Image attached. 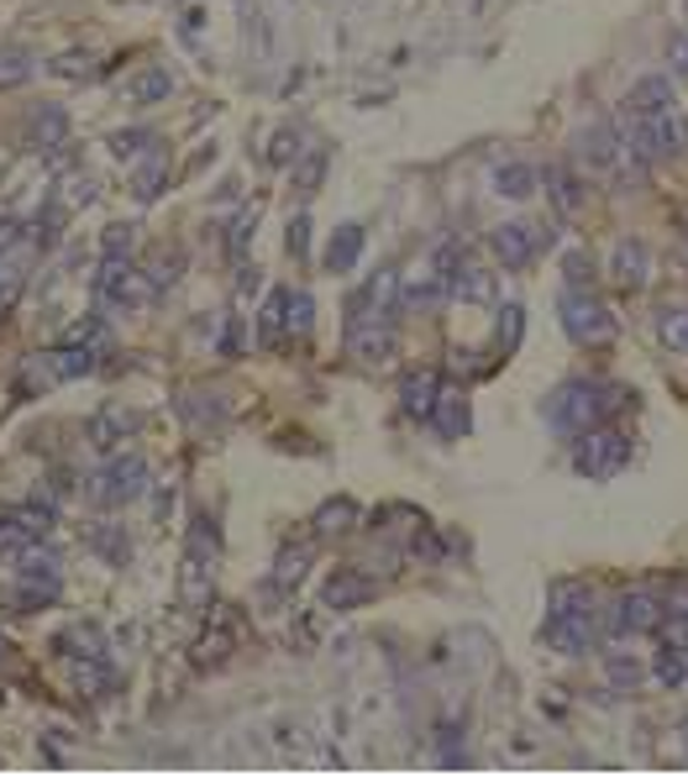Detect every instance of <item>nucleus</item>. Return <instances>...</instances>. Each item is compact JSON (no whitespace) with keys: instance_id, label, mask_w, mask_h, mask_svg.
Returning <instances> with one entry per match:
<instances>
[{"instance_id":"bb28decb","label":"nucleus","mask_w":688,"mask_h":777,"mask_svg":"<svg viewBox=\"0 0 688 777\" xmlns=\"http://www.w3.org/2000/svg\"><path fill=\"white\" fill-rule=\"evenodd\" d=\"M357 253H363V226H336L332 242H326V268H332V274H347L357 263Z\"/></svg>"},{"instance_id":"09e8293b","label":"nucleus","mask_w":688,"mask_h":777,"mask_svg":"<svg viewBox=\"0 0 688 777\" xmlns=\"http://www.w3.org/2000/svg\"><path fill=\"white\" fill-rule=\"evenodd\" d=\"M289 258H306V247H310V221L306 215H295V221H289Z\"/></svg>"},{"instance_id":"f704fd0d","label":"nucleus","mask_w":688,"mask_h":777,"mask_svg":"<svg viewBox=\"0 0 688 777\" xmlns=\"http://www.w3.org/2000/svg\"><path fill=\"white\" fill-rule=\"evenodd\" d=\"M604 673H610V684H615L620 693H636L641 678H646V673H641V662H631L625 652H610V657H604Z\"/></svg>"},{"instance_id":"ea45409f","label":"nucleus","mask_w":688,"mask_h":777,"mask_svg":"<svg viewBox=\"0 0 688 777\" xmlns=\"http://www.w3.org/2000/svg\"><path fill=\"white\" fill-rule=\"evenodd\" d=\"M295 158H300V132H295V126H279L274 142H268V164L285 168V164H295Z\"/></svg>"},{"instance_id":"e433bc0d","label":"nucleus","mask_w":688,"mask_h":777,"mask_svg":"<svg viewBox=\"0 0 688 777\" xmlns=\"http://www.w3.org/2000/svg\"><path fill=\"white\" fill-rule=\"evenodd\" d=\"M22 289H26V274H22V263H11V258H0V315L22 300Z\"/></svg>"},{"instance_id":"5701e85b","label":"nucleus","mask_w":688,"mask_h":777,"mask_svg":"<svg viewBox=\"0 0 688 777\" xmlns=\"http://www.w3.org/2000/svg\"><path fill=\"white\" fill-rule=\"evenodd\" d=\"M310 525H315V542H336V536H347V531L357 525V504L353 499H332V504L315 510Z\"/></svg>"},{"instance_id":"1a4fd4ad","label":"nucleus","mask_w":688,"mask_h":777,"mask_svg":"<svg viewBox=\"0 0 688 777\" xmlns=\"http://www.w3.org/2000/svg\"><path fill=\"white\" fill-rule=\"evenodd\" d=\"M663 599H657V589H625L615 593V604L604 610V631L610 636H652L657 631V620H663Z\"/></svg>"},{"instance_id":"b1692460","label":"nucleus","mask_w":688,"mask_h":777,"mask_svg":"<svg viewBox=\"0 0 688 777\" xmlns=\"http://www.w3.org/2000/svg\"><path fill=\"white\" fill-rule=\"evenodd\" d=\"M100 353H90V347H79V342H64L58 353H48V363H53V378L58 384H69V378H90L100 368L96 363Z\"/></svg>"},{"instance_id":"423d86ee","label":"nucleus","mask_w":688,"mask_h":777,"mask_svg":"<svg viewBox=\"0 0 688 777\" xmlns=\"http://www.w3.org/2000/svg\"><path fill=\"white\" fill-rule=\"evenodd\" d=\"M557 310H563V331L578 347H610L615 342V315L604 310V300H593L584 284H573Z\"/></svg>"},{"instance_id":"4468645a","label":"nucleus","mask_w":688,"mask_h":777,"mask_svg":"<svg viewBox=\"0 0 688 777\" xmlns=\"http://www.w3.org/2000/svg\"><path fill=\"white\" fill-rule=\"evenodd\" d=\"M374 599V578L363 573V567H336L332 578H326V589H321V604L326 610H357V604H368Z\"/></svg>"},{"instance_id":"58836bf2","label":"nucleus","mask_w":688,"mask_h":777,"mask_svg":"<svg viewBox=\"0 0 688 777\" xmlns=\"http://www.w3.org/2000/svg\"><path fill=\"white\" fill-rule=\"evenodd\" d=\"M26 74H32V53H22V47H0V90H5V85H22Z\"/></svg>"},{"instance_id":"aec40b11","label":"nucleus","mask_w":688,"mask_h":777,"mask_svg":"<svg viewBox=\"0 0 688 777\" xmlns=\"http://www.w3.org/2000/svg\"><path fill=\"white\" fill-rule=\"evenodd\" d=\"M164 189H168V153L164 147H147L143 164L132 168V195L137 200H158Z\"/></svg>"},{"instance_id":"c85d7f7f","label":"nucleus","mask_w":688,"mask_h":777,"mask_svg":"<svg viewBox=\"0 0 688 777\" xmlns=\"http://www.w3.org/2000/svg\"><path fill=\"white\" fill-rule=\"evenodd\" d=\"M64 342H79V347H90V353H111V326H106V315H79L69 331H64Z\"/></svg>"},{"instance_id":"473e14b6","label":"nucleus","mask_w":688,"mask_h":777,"mask_svg":"<svg viewBox=\"0 0 688 777\" xmlns=\"http://www.w3.org/2000/svg\"><path fill=\"white\" fill-rule=\"evenodd\" d=\"M306 567H310V546H285L279 552V567H274V589H295L300 578H306Z\"/></svg>"},{"instance_id":"f257e3e1","label":"nucleus","mask_w":688,"mask_h":777,"mask_svg":"<svg viewBox=\"0 0 688 777\" xmlns=\"http://www.w3.org/2000/svg\"><path fill=\"white\" fill-rule=\"evenodd\" d=\"M625 106H631V116L641 121V137H646V147H652L657 164H678V158H688V121H684V111H678L673 85H667L663 74L636 79L631 95H625Z\"/></svg>"},{"instance_id":"de8ad7c7","label":"nucleus","mask_w":688,"mask_h":777,"mask_svg":"<svg viewBox=\"0 0 688 777\" xmlns=\"http://www.w3.org/2000/svg\"><path fill=\"white\" fill-rule=\"evenodd\" d=\"M90 200H96V185H90L85 174H74V179H64V206H79V211H85Z\"/></svg>"},{"instance_id":"412c9836","label":"nucleus","mask_w":688,"mask_h":777,"mask_svg":"<svg viewBox=\"0 0 688 777\" xmlns=\"http://www.w3.org/2000/svg\"><path fill=\"white\" fill-rule=\"evenodd\" d=\"M58 652L64 657H111V641H106V631H100L96 620H79V625H69L58 636Z\"/></svg>"},{"instance_id":"864d4df0","label":"nucleus","mask_w":688,"mask_h":777,"mask_svg":"<svg viewBox=\"0 0 688 777\" xmlns=\"http://www.w3.org/2000/svg\"><path fill=\"white\" fill-rule=\"evenodd\" d=\"M237 289H242V295H247V289H258V268H242V274H237Z\"/></svg>"},{"instance_id":"393cba45","label":"nucleus","mask_w":688,"mask_h":777,"mask_svg":"<svg viewBox=\"0 0 688 777\" xmlns=\"http://www.w3.org/2000/svg\"><path fill=\"white\" fill-rule=\"evenodd\" d=\"M646 263H652V253L641 247V242H620L615 247V263H610V274H615V284H625V289H641L646 284Z\"/></svg>"},{"instance_id":"c9c22d12","label":"nucleus","mask_w":688,"mask_h":777,"mask_svg":"<svg viewBox=\"0 0 688 777\" xmlns=\"http://www.w3.org/2000/svg\"><path fill=\"white\" fill-rule=\"evenodd\" d=\"M657 684H663V688H684L688 684V652H673V646L657 652Z\"/></svg>"},{"instance_id":"8fccbe9b","label":"nucleus","mask_w":688,"mask_h":777,"mask_svg":"<svg viewBox=\"0 0 688 777\" xmlns=\"http://www.w3.org/2000/svg\"><path fill=\"white\" fill-rule=\"evenodd\" d=\"M132 247H137V226H111L106 232V253H126L132 258Z\"/></svg>"},{"instance_id":"a19ab883","label":"nucleus","mask_w":688,"mask_h":777,"mask_svg":"<svg viewBox=\"0 0 688 777\" xmlns=\"http://www.w3.org/2000/svg\"><path fill=\"white\" fill-rule=\"evenodd\" d=\"M521 331H525V310L521 306L499 310V347H504V353H515V347H521Z\"/></svg>"},{"instance_id":"c03bdc74","label":"nucleus","mask_w":688,"mask_h":777,"mask_svg":"<svg viewBox=\"0 0 688 777\" xmlns=\"http://www.w3.org/2000/svg\"><path fill=\"white\" fill-rule=\"evenodd\" d=\"M321 174H326V153L315 147L306 164L295 168V185H300V195H315V185H321Z\"/></svg>"},{"instance_id":"a211bd4d","label":"nucleus","mask_w":688,"mask_h":777,"mask_svg":"<svg viewBox=\"0 0 688 777\" xmlns=\"http://www.w3.org/2000/svg\"><path fill=\"white\" fill-rule=\"evenodd\" d=\"M26 137H32V147H37V153L64 147V137H69V111H64V106H37V111H32V121H26Z\"/></svg>"},{"instance_id":"7ed1b4c3","label":"nucleus","mask_w":688,"mask_h":777,"mask_svg":"<svg viewBox=\"0 0 688 777\" xmlns=\"http://www.w3.org/2000/svg\"><path fill=\"white\" fill-rule=\"evenodd\" d=\"M58 593H64L58 557L43 542L26 546L22 557H16V610H48V604H58Z\"/></svg>"},{"instance_id":"603ef678","label":"nucleus","mask_w":688,"mask_h":777,"mask_svg":"<svg viewBox=\"0 0 688 777\" xmlns=\"http://www.w3.org/2000/svg\"><path fill=\"white\" fill-rule=\"evenodd\" d=\"M568 279L573 284H589V258H584V253H573V258H568Z\"/></svg>"},{"instance_id":"79ce46f5","label":"nucleus","mask_w":688,"mask_h":777,"mask_svg":"<svg viewBox=\"0 0 688 777\" xmlns=\"http://www.w3.org/2000/svg\"><path fill=\"white\" fill-rule=\"evenodd\" d=\"M53 74L58 79H96V58L90 53H64V58H53Z\"/></svg>"},{"instance_id":"39448f33","label":"nucleus","mask_w":688,"mask_h":777,"mask_svg":"<svg viewBox=\"0 0 688 777\" xmlns=\"http://www.w3.org/2000/svg\"><path fill=\"white\" fill-rule=\"evenodd\" d=\"M625 463H631V436L615 431V425H589L578 436V447H573V468L584 473V478H593V484L615 478Z\"/></svg>"},{"instance_id":"6ab92c4d","label":"nucleus","mask_w":688,"mask_h":777,"mask_svg":"<svg viewBox=\"0 0 688 777\" xmlns=\"http://www.w3.org/2000/svg\"><path fill=\"white\" fill-rule=\"evenodd\" d=\"M69 684L85 699H106L111 693V657H69Z\"/></svg>"},{"instance_id":"5fc2aeb1","label":"nucleus","mask_w":688,"mask_h":777,"mask_svg":"<svg viewBox=\"0 0 688 777\" xmlns=\"http://www.w3.org/2000/svg\"><path fill=\"white\" fill-rule=\"evenodd\" d=\"M5 657H11V641L0 636V667H5Z\"/></svg>"},{"instance_id":"f3484780","label":"nucleus","mask_w":688,"mask_h":777,"mask_svg":"<svg viewBox=\"0 0 688 777\" xmlns=\"http://www.w3.org/2000/svg\"><path fill=\"white\" fill-rule=\"evenodd\" d=\"M431 425H436L442 442L468 436V425H474V415H468V395H463V389H442V395H436V410H431Z\"/></svg>"},{"instance_id":"ddd939ff","label":"nucleus","mask_w":688,"mask_h":777,"mask_svg":"<svg viewBox=\"0 0 688 777\" xmlns=\"http://www.w3.org/2000/svg\"><path fill=\"white\" fill-rule=\"evenodd\" d=\"M211 578H215V557L185 552V563H179V604L200 614L211 610Z\"/></svg>"},{"instance_id":"9b49d317","label":"nucleus","mask_w":688,"mask_h":777,"mask_svg":"<svg viewBox=\"0 0 688 777\" xmlns=\"http://www.w3.org/2000/svg\"><path fill=\"white\" fill-rule=\"evenodd\" d=\"M232 652H237V614L226 604H215V610H206V631L195 641V667H215Z\"/></svg>"},{"instance_id":"c756f323","label":"nucleus","mask_w":688,"mask_h":777,"mask_svg":"<svg viewBox=\"0 0 688 777\" xmlns=\"http://www.w3.org/2000/svg\"><path fill=\"white\" fill-rule=\"evenodd\" d=\"M495 195H504V200H525V195H536V168H531V164L495 168Z\"/></svg>"},{"instance_id":"7c9ffc66","label":"nucleus","mask_w":688,"mask_h":777,"mask_svg":"<svg viewBox=\"0 0 688 777\" xmlns=\"http://www.w3.org/2000/svg\"><path fill=\"white\" fill-rule=\"evenodd\" d=\"M546 189H552V206L563 215H573L584 206V189H578V179H573L568 168H546Z\"/></svg>"},{"instance_id":"a878e982","label":"nucleus","mask_w":688,"mask_h":777,"mask_svg":"<svg viewBox=\"0 0 688 777\" xmlns=\"http://www.w3.org/2000/svg\"><path fill=\"white\" fill-rule=\"evenodd\" d=\"M37 542H43V536H37V525H32L26 515H0V557L16 563L26 546H37Z\"/></svg>"},{"instance_id":"0eeeda50","label":"nucleus","mask_w":688,"mask_h":777,"mask_svg":"<svg viewBox=\"0 0 688 777\" xmlns=\"http://www.w3.org/2000/svg\"><path fill=\"white\" fill-rule=\"evenodd\" d=\"M153 289L158 284L143 279L137 268H132V258L126 253H106L96 268V300L100 310H126V306H143V300H153Z\"/></svg>"},{"instance_id":"dca6fc26","label":"nucleus","mask_w":688,"mask_h":777,"mask_svg":"<svg viewBox=\"0 0 688 777\" xmlns=\"http://www.w3.org/2000/svg\"><path fill=\"white\" fill-rule=\"evenodd\" d=\"M436 395H442V378H436V368H415V374H404V384H400L404 415H415V421H431V410H436Z\"/></svg>"},{"instance_id":"37998d69","label":"nucleus","mask_w":688,"mask_h":777,"mask_svg":"<svg viewBox=\"0 0 688 777\" xmlns=\"http://www.w3.org/2000/svg\"><path fill=\"white\" fill-rule=\"evenodd\" d=\"M310 321H315V300H310L306 289H295V295H289V331H295V336H306Z\"/></svg>"},{"instance_id":"49530a36","label":"nucleus","mask_w":688,"mask_h":777,"mask_svg":"<svg viewBox=\"0 0 688 777\" xmlns=\"http://www.w3.org/2000/svg\"><path fill=\"white\" fill-rule=\"evenodd\" d=\"M147 279L158 284V289H168V284L179 279V247H168V253H158V258H153V274H147Z\"/></svg>"},{"instance_id":"cd10ccee","label":"nucleus","mask_w":688,"mask_h":777,"mask_svg":"<svg viewBox=\"0 0 688 777\" xmlns=\"http://www.w3.org/2000/svg\"><path fill=\"white\" fill-rule=\"evenodd\" d=\"M285 326H289V289H274L268 306H263V315H258V342L263 347H279Z\"/></svg>"},{"instance_id":"2eb2a0df","label":"nucleus","mask_w":688,"mask_h":777,"mask_svg":"<svg viewBox=\"0 0 688 777\" xmlns=\"http://www.w3.org/2000/svg\"><path fill=\"white\" fill-rule=\"evenodd\" d=\"M347 353L357 363H389L395 357V331L389 321H347Z\"/></svg>"},{"instance_id":"3c124183","label":"nucleus","mask_w":688,"mask_h":777,"mask_svg":"<svg viewBox=\"0 0 688 777\" xmlns=\"http://www.w3.org/2000/svg\"><path fill=\"white\" fill-rule=\"evenodd\" d=\"M667 58H673V69H678V79H688V32H678V37H673V47H667Z\"/></svg>"},{"instance_id":"9d476101","label":"nucleus","mask_w":688,"mask_h":777,"mask_svg":"<svg viewBox=\"0 0 688 777\" xmlns=\"http://www.w3.org/2000/svg\"><path fill=\"white\" fill-rule=\"evenodd\" d=\"M489 247H495V258L504 268H525L546 247V226H536V221H504V226H495Z\"/></svg>"},{"instance_id":"6e6552de","label":"nucleus","mask_w":688,"mask_h":777,"mask_svg":"<svg viewBox=\"0 0 688 777\" xmlns=\"http://www.w3.org/2000/svg\"><path fill=\"white\" fill-rule=\"evenodd\" d=\"M143 495H147V463L137 452L111 457V463L90 478V499H96L100 510H126L132 499H143Z\"/></svg>"},{"instance_id":"2f4dec72","label":"nucleus","mask_w":688,"mask_h":777,"mask_svg":"<svg viewBox=\"0 0 688 777\" xmlns=\"http://www.w3.org/2000/svg\"><path fill=\"white\" fill-rule=\"evenodd\" d=\"M90 546H96L106 563H116V567L132 557V542H126V531H121V525H90Z\"/></svg>"},{"instance_id":"f03ea898","label":"nucleus","mask_w":688,"mask_h":777,"mask_svg":"<svg viewBox=\"0 0 688 777\" xmlns=\"http://www.w3.org/2000/svg\"><path fill=\"white\" fill-rule=\"evenodd\" d=\"M599 625H604V614H599V599H593L589 584H578V578L552 584V599H546V646L552 652L584 657L599 636Z\"/></svg>"},{"instance_id":"4c0bfd02","label":"nucleus","mask_w":688,"mask_h":777,"mask_svg":"<svg viewBox=\"0 0 688 777\" xmlns=\"http://www.w3.org/2000/svg\"><path fill=\"white\" fill-rule=\"evenodd\" d=\"M253 226H258V206H247V211H242L237 221L226 226V253H232V258H242V253H247V242H253Z\"/></svg>"},{"instance_id":"a18cd8bd","label":"nucleus","mask_w":688,"mask_h":777,"mask_svg":"<svg viewBox=\"0 0 688 777\" xmlns=\"http://www.w3.org/2000/svg\"><path fill=\"white\" fill-rule=\"evenodd\" d=\"M143 147H153V137H147L143 126H132V132H116V137H111V153H116V158H137Z\"/></svg>"},{"instance_id":"20e7f679","label":"nucleus","mask_w":688,"mask_h":777,"mask_svg":"<svg viewBox=\"0 0 688 777\" xmlns=\"http://www.w3.org/2000/svg\"><path fill=\"white\" fill-rule=\"evenodd\" d=\"M604 410H610V400H604L599 384H589V378H568V384L546 400V421L557 425V431H568V436H584L589 425L604 421Z\"/></svg>"},{"instance_id":"4be33fe9","label":"nucleus","mask_w":688,"mask_h":777,"mask_svg":"<svg viewBox=\"0 0 688 777\" xmlns=\"http://www.w3.org/2000/svg\"><path fill=\"white\" fill-rule=\"evenodd\" d=\"M452 300H468V306H489L495 300V274L489 268H474V263H463L457 274H452Z\"/></svg>"},{"instance_id":"f8f14e48","label":"nucleus","mask_w":688,"mask_h":777,"mask_svg":"<svg viewBox=\"0 0 688 777\" xmlns=\"http://www.w3.org/2000/svg\"><path fill=\"white\" fill-rule=\"evenodd\" d=\"M143 425V415L132 410V404H121V400H111V404H100L96 410V421H90V447L96 452H116L132 431Z\"/></svg>"},{"instance_id":"72a5a7b5","label":"nucleus","mask_w":688,"mask_h":777,"mask_svg":"<svg viewBox=\"0 0 688 777\" xmlns=\"http://www.w3.org/2000/svg\"><path fill=\"white\" fill-rule=\"evenodd\" d=\"M168 90H174V79H168V69H147V74H137L132 79V100L137 106H158V100H168Z\"/></svg>"},{"instance_id":"6e6d98bb","label":"nucleus","mask_w":688,"mask_h":777,"mask_svg":"<svg viewBox=\"0 0 688 777\" xmlns=\"http://www.w3.org/2000/svg\"><path fill=\"white\" fill-rule=\"evenodd\" d=\"M684 226H688V215H684Z\"/></svg>"}]
</instances>
